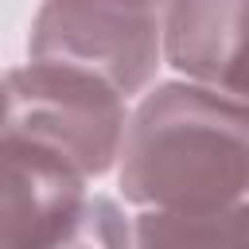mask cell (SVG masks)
<instances>
[{
  "label": "cell",
  "instance_id": "cell-1",
  "mask_svg": "<svg viewBox=\"0 0 249 249\" xmlns=\"http://www.w3.org/2000/svg\"><path fill=\"white\" fill-rule=\"evenodd\" d=\"M113 167L140 210H222L249 195V105L195 78L160 82L128 109Z\"/></svg>",
  "mask_w": 249,
  "mask_h": 249
},
{
  "label": "cell",
  "instance_id": "cell-2",
  "mask_svg": "<svg viewBox=\"0 0 249 249\" xmlns=\"http://www.w3.org/2000/svg\"><path fill=\"white\" fill-rule=\"evenodd\" d=\"M128 97L82 66L27 58L4 74L0 124L58 148L86 179H97L117 163Z\"/></svg>",
  "mask_w": 249,
  "mask_h": 249
},
{
  "label": "cell",
  "instance_id": "cell-3",
  "mask_svg": "<svg viewBox=\"0 0 249 249\" xmlns=\"http://www.w3.org/2000/svg\"><path fill=\"white\" fill-rule=\"evenodd\" d=\"M27 58L82 66L124 97L152 86L163 62V4L156 0H43Z\"/></svg>",
  "mask_w": 249,
  "mask_h": 249
},
{
  "label": "cell",
  "instance_id": "cell-4",
  "mask_svg": "<svg viewBox=\"0 0 249 249\" xmlns=\"http://www.w3.org/2000/svg\"><path fill=\"white\" fill-rule=\"evenodd\" d=\"M86 183L58 148L0 124V249L66 245Z\"/></svg>",
  "mask_w": 249,
  "mask_h": 249
},
{
  "label": "cell",
  "instance_id": "cell-5",
  "mask_svg": "<svg viewBox=\"0 0 249 249\" xmlns=\"http://www.w3.org/2000/svg\"><path fill=\"white\" fill-rule=\"evenodd\" d=\"M163 62L249 105V0H167Z\"/></svg>",
  "mask_w": 249,
  "mask_h": 249
},
{
  "label": "cell",
  "instance_id": "cell-6",
  "mask_svg": "<svg viewBox=\"0 0 249 249\" xmlns=\"http://www.w3.org/2000/svg\"><path fill=\"white\" fill-rule=\"evenodd\" d=\"M128 241H136L128 214L105 195H86L66 245H128Z\"/></svg>",
  "mask_w": 249,
  "mask_h": 249
},
{
  "label": "cell",
  "instance_id": "cell-7",
  "mask_svg": "<svg viewBox=\"0 0 249 249\" xmlns=\"http://www.w3.org/2000/svg\"><path fill=\"white\" fill-rule=\"evenodd\" d=\"M0 113H4V74H0Z\"/></svg>",
  "mask_w": 249,
  "mask_h": 249
},
{
  "label": "cell",
  "instance_id": "cell-8",
  "mask_svg": "<svg viewBox=\"0 0 249 249\" xmlns=\"http://www.w3.org/2000/svg\"><path fill=\"white\" fill-rule=\"evenodd\" d=\"M156 4H163V8H167V0H156Z\"/></svg>",
  "mask_w": 249,
  "mask_h": 249
}]
</instances>
